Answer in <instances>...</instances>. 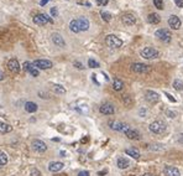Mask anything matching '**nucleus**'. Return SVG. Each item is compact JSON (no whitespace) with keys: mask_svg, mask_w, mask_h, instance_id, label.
Instances as JSON below:
<instances>
[{"mask_svg":"<svg viewBox=\"0 0 183 176\" xmlns=\"http://www.w3.org/2000/svg\"><path fill=\"white\" fill-rule=\"evenodd\" d=\"M4 78H5V73L0 69V81H4Z\"/></svg>","mask_w":183,"mask_h":176,"instance_id":"de8ad7c7","label":"nucleus"},{"mask_svg":"<svg viewBox=\"0 0 183 176\" xmlns=\"http://www.w3.org/2000/svg\"><path fill=\"white\" fill-rule=\"evenodd\" d=\"M168 25H169V27L173 29V30H179V29H181V25H182V21H181V19H179L178 16L171 15V18L168 19Z\"/></svg>","mask_w":183,"mask_h":176,"instance_id":"4468645a","label":"nucleus"},{"mask_svg":"<svg viewBox=\"0 0 183 176\" xmlns=\"http://www.w3.org/2000/svg\"><path fill=\"white\" fill-rule=\"evenodd\" d=\"M100 15H102V19H103L104 21H107V23H109V21L112 20V14L108 13V11H102Z\"/></svg>","mask_w":183,"mask_h":176,"instance_id":"2f4dec72","label":"nucleus"},{"mask_svg":"<svg viewBox=\"0 0 183 176\" xmlns=\"http://www.w3.org/2000/svg\"><path fill=\"white\" fill-rule=\"evenodd\" d=\"M116 165H118L119 169L124 170V169H128V167L130 166V161H129V159H126V157H124V156H120V157H118V160H116Z\"/></svg>","mask_w":183,"mask_h":176,"instance_id":"412c9836","label":"nucleus"},{"mask_svg":"<svg viewBox=\"0 0 183 176\" xmlns=\"http://www.w3.org/2000/svg\"><path fill=\"white\" fill-rule=\"evenodd\" d=\"M88 66H89L90 68H98V67H99V62H97V61L93 60V58H89V60H88Z\"/></svg>","mask_w":183,"mask_h":176,"instance_id":"473e14b6","label":"nucleus"},{"mask_svg":"<svg viewBox=\"0 0 183 176\" xmlns=\"http://www.w3.org/2000/svg\"><path fill=\"white\" fill-rule=\"evenodd\" d=\"M34 23L36 24V25H39V26H43V25H46V24H52L53 23V20L47 15V14H37V15H35L34 16Z\"/></svg>","mask_w":183,"mask_h":176,"instance_id":"39448f33","label":"nucleus"},{"mask_svg":"<svg viewBox=\"0 0 183 176\" xmlns=\"http://www.w3.org/2000/svg\"><path fill=\"white\" fill-rule=\"evenodd\" d=\"M109 127H110V129H113V130H115V132H121V133H124V134H125V132L130 128L129 124L123 123V122H119V120L109 122Z\"/></svg>","mask_w":183,"mask_h":176,"instance_id":"423d86ee","label":"nucleus"},{"mask_svg":"<svg viewBox=\"0 0 183 176\" xmlns=\"http://www.w3.org/2000/svg\"><path fill=\"white\" fill-rule=\"evenodd\" d=\"M174 3H176V6L183 8V0H174Z\"/></svg>","mask_w":183,"mask_h":176,"instance_id":"a19ab883","label":"nucleus"},{"mask_svg":"<svg viewBox=\"0 0 183 176\" xmlns=\"http://www.w3.org/2000/svg\"><path fill=\"white\" fill-rule=\"evenodd\" d=\"M73 66H74L75 68H78V69H83V68H84V66H83L80 62H78V61H74V62H73Z\"/></svg>","mask_w":183,"mask_h":176,"instance_id":"58836bf2","label":"nucleus"},{"mask_svg":"<svg viewBox=\"0 0 183 176\" xmlns=\"http://www.w3.org/2000/svg\"><path fill=\"white\" fill-rule=\"evenodd\" d=\"M153 5L158 9V10H162L165 6H163V0H153Z\"/></svg>","mask_w":183,"mask_h":176,"instance_id":"72a5a7b5","label":"nucleus"},{"mask_svg":"<svg viewBox=\"0 0 183 176\" xmlns=\"http://www.w3.org/2000/svg\"><path fill=\"white\" fill-rule=\"evenodd\" d=\"M108 3H109V0H97V4L99 6H105L108 5Z\"/></svg>","mask_w":183,"mask_h":176,"instance_id":"4c0bfd02","label":"nucleus"},{"mask_svg":"<svg viewBox=\"0 0 183 176\" xmlns=\"http://www.w3.org/2000/svg\"><path fill=\"white\" fill-rule=\"evenodd\" d=\"M146 112H147L146 109H142V108H141V109H140V117H146V115H145Z\"/></svg>","mask_w":183,"mask_h":176,"instance_id":"a18cd8bd","label":"nucleus"},{"mask_svg":"<svg viewBox=\"0 0 183 176\" xmlns=\"http://www.w3.org/2000/svg\"><path fill=\"white\" fill-rule=\"evenodd\" d=\"M34 66L37 69H48L53 66V63L50 60H36L34 61Z\"/></svg>","mask_w":183,"mask_h":176,"instance_id":"9b49d317","label":"nucleus"},{"mask_svg":"<svg viewBox=\"0 0 183 176\" xmlns=\"http://www.w3.org/2000/svg\"><path fill=\"white\" fill-rule=\"evenodd\" d=\"M173 88L177 91H182L183 90V82L179 81V79H174L173 81Z\"/></svg>","mask_w":183,"mask_h":176,"instance_id":"7c9ffc66","label":"nucleus"},{"mask_svg":"<svg viewBox=\"0 0 183 176\" xmlns=\"http://www.w3.org/2000/svg\"><path fill=\"white\" fill-rule=\"evenodd\" d=\"M167 129V124L163 120H155L148 125V130L153 134H162Z\"/></svg>","mask_w":183,"mask_h":176,"instance_id":"f257e3e1","label":"nucleus"},{"mask_svg":"<svg viewBox=\"0 0 183 176\" xmlns=\"http://www.w3.org/2000/svg\"><path fill=\"white\" fill-rule=\"evenodd\" d=\"M53 176H67L66 174H59V175H53Z\"/></svg>","mask_w":183,"mask_h":176,"instance_id":"8fccbe9b","label":"nucleus"},{"mask_svg":"<svg viewBox=\"0 0 183 176\" xmlns=\"http://www.w3.org/2000/svg\"><path fill=\"white\" fill-rule=\"evenodd\" d=\"M147 148H148V150H151V151H161V150L165 149V146H163L162 144H158V143H156V144H150Z\"/></svg>","mask_w":183,"mask_h":176,"instance_id":"cd10ccee","label":"nucleus"},{"mask_svg":"<svg viewBox=\"0 0 183 176\" xmlns=\"http://www.w3.org/2000/svg\"><path fill=\"white\" fill-rule=\"evenodd\" d=\"M50 13H51V16H53V18L58 16V10H57V8H56V6H53V8L50 10Z\"/></svg>","mask_w":183,"mask_h":176,"instance_id":"c9c22d12","label":"nucleus"},{"mask_svg":"<svg viewBox=\"0 0 183 176\" xmlns=\"http://www.w3.org/2000/svg\"><path fill=\"white\" fill-rule=\"evenodd\" d=\"M77 23H78V26H79V30H80V31H87V30L89 29V26H90L89 20H88L87 18H84V16L78 18V19H77Z\"/></svg>","mask_w":183,"mask_h":176,"instance_id":"dca6fc26","label":"nucleus"},{"mask_svg":"<svg viewBox=\"0 0 183 176\" xmlns=\"http://www.w3.org/2000/svg\"><path fill=\"white\" fill-rule=\"evenodd\" d=\"M125 135H126V138L130 139V140H140V139H141L140 132L136 130V129H134V128H131V127L125 132Z\"/></svg>","mask_w":183,"mask_h":176,"instance_id":"2eb2a0df","label":"nucleus"},{"mask_svg":"<svg viewBox=\"0 0 183 176\" xmlns=\"http://www.w3.org/2000/svg\"><path fill=\"white\" fill-rule=\"evenodd\" d=\"M30 176H41V172L37 169H31L30 171Z\"/></svg>","mask_w":183,"mask_h":176,"instance_id":"f704fd0d","label":"nucleus"},{"mask_svg":"<svg viewBox=\"0 0 183 176\" xmlns=\"http://www.w3.org/2000/svg\"><path fill=\"white\" fill-rule=\"evenodd\" d=\"M52 42L56 45V46H58V47H64L66 46V42H64V40H63V37L59 35V34H57V32H55V34H52Z\"/></svg>","mask_w":183,"mask_h":176,"instance_id":"f3484780","label":"nucleus"},{"mask_svg":"<svg viewBox=\"0 0 183 176\" xmlns=\"http://www.w3.org/2000/svg\"><path fill=\"white\" fill-rule=\"evenodd\" d=\"M63 162H61V161H52V162H50V165H48V170L51 171V172H58V171H61L62 169H63Z\"/></svg>","mask_w":183,"mask_h":176,"instance_id":"a211bd4d","label":"nucleus"},{"mask_svg":"<svg viewBox=\"0 0 183 176\" xmlns=\"http://www.w3.org/2000/svg\"><path fill=\"white\" fill-rule=\"evenodd\" d=\"M69 30H71L72 32H74V34L80 32L79 26H78V23H77V19H74V20H72V21L69 23Z\"/></svg>","mask_w":183,"mask_h":176,"instance_id":"bb28decb","label":"nucleus"},{"mask_svg":"<svg viewBox=\"0 0 183 176\" xmlns=\"http://www.w3.org/2000/svg\"><path fill=\"white\" fill-rule=\"evenodd\" d=\"M123 101H124V102H125V103H126L128 106H130V104L132 103V101H131V98L129 97V94H126V96H124V97H123Z\"/></svg>","mask_w":183,"mask_h":176,"instance_id":"e433bc0d","label":"nucleus"},{"mask_svg":"<svg viewBox=\"0 0 183 176\" xmlns=\"http://www.w3.org/2000/svg\"><path fill=\"white\" fill-rule=\"evenodd\" d=\"M99 112L102 114H104V115H112V114L115 113V108H114V106L112 103H104V104L100 106Z\"/></svg>","mask_w":183,"mask_h":176,"instance_id":"f8f14e48","label":"nucleus"},{"mask_svg":"<svg viewBox=\"0 0 183 176\" xmlns=\"http://www.w3.org/2000/svg\"><path fill=\"white\" fill-rule=\"evenodd\" d=\"M165 175L166 176H181V172L174 166H165Z\"/></svg>","mask_w":183,"mask_h":176,"instance_id":"aec40b11","label":"nucleus"},{"mask_svg":"<svg viewBox=\"0 0 183 176\" xmlns=\"http://www.w3.org/2000/svg\"><path fill=\"white\" fill-rule=\"evenodd\" d=\"M155 36H156L160 41L166 42V44L171 42V40H172V34H171L167 29H158V30H156Z\"/></svg>","mask_w":183,"mask_h":176,"instance_id":"7ed1b4c3","label":"nucleus"},{"mask_svg":"<svg viewBox=\"0 0 183 176\" xmlns=\"http://www.w3.org/2000/svg\"><path fill=\"white\" fill-rule=\"evenodd\" d=\"M166 114H167L169 118H176V117H177V113H176V112H172V111H167Z\"/></svg>","mask_w":183,"mask_h":176,"instance_id":"ea45409f","label":"nucleus"},{"mask_svg":"<svg viewBox=\"0 0 183 176\" xmlns=\"http://www.w3.org/2000/svg\"><path fill=\"white\" fill-rule=\"evenodd\" d=\"M105 44L112 48H120L123 46V40L119 39L116 35H108L105 37Z\"/></svg>","mask_w":183,"mask_h":176,"instance_id":"f03ea898","label":"nucleus"},{"mask_svg":"<svg viewBox=\"0 0 183 176\" xmlns=\"http://www.w3.org/2000/svg\"><path fill=\"white\" fill-rule=\"evenodd\" d=\"M11 130H13V127L11 125L0 122V134H6V133H10Z\"/></svg>","mask_w":183,"mask_h":176,"instance_id":"a878e982","label":"nucleus"},{"mask_svg":"<svg viewBox=\"0 0 183 176\" xmlns=\"http://www.w3.org/2000/svg\"><path fill=\"white\" fill-rule=\"evenodd\" d=\"M125 154L131 156L132 159H140V151L136 149V148H128L125 150Z\"/></svg>","mask_w":183,"mask_h":176,"instance_id":"5701e85b","label":"nucleus"},{"mask_svg":"<svg viewBox=\"0 0 183 176\" xmlns=\"http://www.w3.org/2000/svg\"><path fill=\"white\" fill-rule=\"evenodd\" d=\"M142 176H155V175H152V174H145V175H142Z\"/></svg>","mask_w":183,"mask_h":176,"instance_id":"3c124183","label":"nucleus"},{"mask_svg":"<svg viewBox=\"0 0 183 176\" xmlns=\"http://www.w3.org/2000/svg\"><path fill=\"white\" fill-rule=\"evenodd\" d=\"M140 55L145 60H152V58H157L160 56V52L153 47H145L144 50H141Z\"/></svg>","mask_w":183,"mask_h":176,"instance_id":"20e7f679","label":"nucleus"},{"mask_svg":"<svg viewBox=\"0 0 183 176\" xmlns=\"http://www.w3.org/2000/svg\"><path fill=\"white\" fill-rule=\"evenodd\" d=\"M8 68H9V71L13 72V73H19L20 69H21L20 63H19V61H18L16 58H10V60L8 61Z\"/></svg>","mask_w":183,"mask_h":176,"instance_id":"ddd939ff","label":"nucleus"},{"mask_svg":"<svg viewBox=\"0 0 183 176\" xmlns=\"http://www.w3.org/2000/svg\"><path fill=\"white\" fill-rule=\"evenodd\" d=\"M77 176H89V171H87V170H84V171H80Z\"/></svg>","mask_w":183,"mask_h":176,"instance_id":"37998d69","label":"nucleus"},{"mask_svg":"<svg viewBox=\"0 0 183 176\" xmlns=\"http://www.w3.org/2000/svg\"><path fill=\"white\" fill-rule=\"evenodd\" d=\"M131 71L136 72V73H148L151 71V67L145 65V63H140V62H136V63H132L131 65Z\"/></svg>","mask_w":183,"mask_h":176,"instance_id":"6e6552de","label":"nucleus"},{"mask_svg":"<svg viewBox=\"0 0 183 176\" xmlns=\"http://www.w3.org/2000/svg\"><path fill=\"white\" fill-rule=\"evenodd\" d=\"M123 88H124V82L120 78H115L114 82H113V90L116 91V92H120Z\"/></svg>","mask_w":183,"mask_h":176,"instance_id":"b1692460","label":"nucleus"},{"mask_svg":"<svg viewBox=\"0 0 183 176\" xmlns=\"http://www.w3.org/2000/svg\"><path fill=\"white\" fill-rule=\"evenodd\" d=\"M105 174H107V170H103V171H99V172H98L99 176H104Z\"/></svg>","mask_w":183,"mask_h":176,"instance_id":"09e8293b","label":"nucleus"},{"mask_svg":"<svg viewBox=\"0 0 183 176\" xmlns=\"http://www.w3.org/2000/svg\"><path fill=\"white\" fill-rule=\"evenodd\" d=\"M22 68H24V71H25V72L30 73L32 77H39V76H40L39 69L34 66V63H30L29 61H26V62L22 65Z\"/></svg>","mask_w":183,"mask_h":176,"instance_id":"9d476101","label":"nucleus"},{"mask_svg":"<svg viewBox=\"0 0 183 176\" xmlns=\"http://www.w3.org/2000/svg\"><path fill=\"white\" fill-rule=\"evenodd\" d=\"M147 21H148V24L157 25V24H160V21H161V18H160V15H158V14H156V13H152V14H150V15L147 16Z\"/></svg>","mask_w":183,"mask_h":176,"instance_id":"4be33fe9","label":"nucleus"},{"mask_svg":"<svg viewBox=\"0 0 183 176\" xmlns=\"http://www.w3.org/2000/svg\"><path fill=\"white\" fill-rule=\"evenodd\" d=\"M177 141L179 144H183V134H178L177 135Z\"/></svg>","mask_w":183,"mask_h":176,"instance_id":"c03bdc74","label":"nucleus"},{"mask_svg":"<svg viewBox=\"0 0 183 176\" xmlns=\"http://www.w3.org/2000/svg\"><path fill=\"white\" fill-rule=\"evenodd\" d=\"M145 99H146L148 103L155 104V103H157V102L160 101V94H158L157 92H155V91L147 90V91L145 92Z\"/></svg>","mask_w":183,"mask_h":176,"instance_id":"1a4fd4ad","label":"nucleus"},{"mask_svg":"<svg viewBox=\"0 0 183 176\" xmlns=\"http://www.w3.org/2000/svg\"><path fill=\"white\" fill-rule=\"evenodd\" d=\"M123 23L126 25V26H132L135 23H136V18L134 14H125L123 16Z\"/></svg>","mask_w":183,"mask_h":176,"instance_id":"6ab92c4d","label":"nucleus"},{"mask_svg":"<svg viewBox=\"0 0 183 176\" xmlns=\"http://www.w3.org/2000/svg\"><path fill=\"white\" fill-rule=\"evenodd\" d=\"M31 146H32V149H34L36 153H39V154H42V153H45V151L47 150V145H46V143L42 141V140H40V139H35V140H32Z\"/></svg>","mask_w":183,"mask_h":176,"instance_id":"0eeeda50","label":"nucleus"},{"mask_svg":"<svg viewBox=\"0 0 183 176\" xmlns=\"http://www.w3.org/2000/svg\"><path fill=\"white\" fill-rule=\"evenodd\" d=\"M165 96H167V98H168V99H169L171 102H173V103L176 102V98H173V97H172V96H171L169 93H167V92H165Z\"/></svg>","mask_w":183,"mask_h":176,"instance_id":"79ce46f5","label":"nucleus"},{"mask_svg":"<svg viewBox=\"0 0 183 176\" xmlns=\"http://www.w3.org/2000/svg\"><path fill=\"white\" fill-rule=\"evenodd\" d=\"M53 92L56 94H66V88L59 86V84H55L53 86Z\"/></svg>","mask_w":183,"mask_h":176,"instance_id":"c85d7f7f","label":"nucleus"},{"mask_svg":"<svg viewBox=\"0 0 183 176\" xmlns=\"http://www.w3.org/2000/svg\"><path fill=\"white\" fill-rule=\"evenodd\" d=\"M8 164V155L4 151H0V166H4Z\"/></svg>","mask_w":183,"mask_h":176,"instance_id":"c756f323","label":"nucleus"},{"mask_svg":"<svg viewBox=\"0 0 183 176\" xmlns=\"http://www.w3.org/2000/svg\"><path fill=\"white\" fill-rule=\"evenodd\" d=\"M48 2H51V0H41V2H40V5H41V6H45Z\"/></svg>","mask_w":183,"mask_h":176,"instance_id":"49530a36","label":"nucleus"},{"mask_svg":"<svg viewBox=\"0 0 183 176\" xmlns=\"http://www.w3.org/2000/svg\"><path fill=\"white\" fill-rule=\"evenodd\" d=\"M37 104L35 103V102H26L25 103V111L27 112V113H35L36 111H37Z\"/></svg>","mask_w":183,"mask_h":176,"instance_id":"393cba45","label":"nucleus"}]
</instances>
